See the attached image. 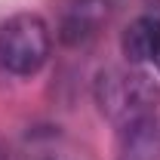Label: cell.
Masks as SVG:
<instances>
[{
    "instance_id": "obj_4",
    "label": "cell",
    "mask_w": 160,
    "mask_h": 160,
    "mask_svg": "<svg viewBox=\"0 0 160 160\" xmlns=\"http://www.w3.org/2000/svg\"><path fill=\"white\" fill-rule=\"evenodd\" d=\"M120 49L129 65H139L145 71L151 68L160 74V0H145L142 16L126 25Z\"/></svg>"
},
{
    "instance_id": "obj_1",
    "label": "cell",
    "mask_w": 160,
    "mask_h": 160,
    "mask_svg": "<svg viewBox=\"0 0 160 160\" xmlns=\"http://www.w3.org/2000/svg\"><path fill=\"white\" fill-rule=\"evenodd\" d=\"M92 99L102 117L123 129L160 111V83L139 65H108L92 80Z\"/></svg>"
},
{
    "instance_id": "obj_5",
    "label": "cell",
    "mask_w": 160,
    "mask_h": 160,
    "mask_svg": "<svg viewBox=\"0 0 160 160\" xmlns=\"http://www.w3.org/2000/svg\"><path fill=\"white\" fill-rule=\"evenodd\" d=\"M114 160H160V111L120 129Z\"/></svg>"
},
{
    "instance_id": "obj_3",
    "label": "cell",
    "mask_w": 160,
    "mask_h": 160,
    "mask_svg": "<svg viewBox=\"0 0 160 160\" xmlns=\"http://www.w3.org/2000/svg\"><path fill=\"white\" fill-rule=\"evenodd\" d=\"M111 19V0H62L56 12V37L65 46H86Z\"/></svg>"
},
{
    "instance_id": "obj_2",
    "label": "cell",
    "mask_w": 160,
    "mask_h": 160,
    "mask_svg": "<svg viewBox=\"0 0 160 160\" xmlns=\"http://www.w3.org/2000/svg\"><path fill=\"white\" fill-rule=\"evenodd\" d=\"M52 52V28L37 12H19L0 22V68L12 77H34Z\"/></svg>"
}]
</instances>
